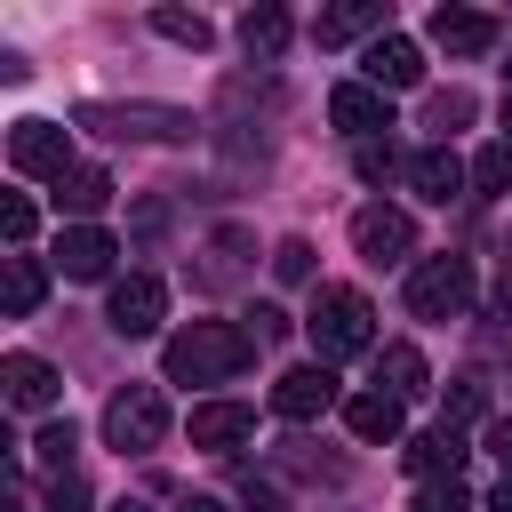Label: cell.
<instances>
[{
  "label": "cell",
  "instance_id": "6da1fadb",
  "mask_svg": "<svg viewBox=\"0 0 512 512\" xmlns=\"http://www.w3.org/2000/svg\"><path fill=\"white\" fill-rule=\"evenodd\" d=\"M256 360V336L232 328V320H192L160 344V376L168 384H232L240 368Z\"/></svg>",
  "mask_w": 512,
  "mask_h": 512
},
{
  "label": "cell",
  "instance_id": "7a4b0ae2",
  "mask_svg": "<svg viewBox=\"0 0 512 512\" xmlns=\"http://www.w3.org/2000/svg\"><path fill=\"white\" fill-rule=\"evenodd\" d=\"M304 336H312V360L320 368L360 360V352H376V304L360 288H320L312 312H304Z\"/></svg>",
  "mask_w": 512,
  "mask_h": 512
},
{
  "label": "cell",
  "instance_id": "3957f363",
  "mask_svg": "<svg viewBox=\"0 0 512 512\" xmlns=\"http://www.w3.org/2000/svg\"><path fill=\"white\" fill-rule=\"evenodd\" d=\"M80 128H96V136H120V144H176V136H192V112L184 104H80Z\"/></svg>",
  "mask_w": 512,
  "mask_h": 512
},
{
  "label": "cell",
  "instance_id": "277c9868",
  "mask_svg": "<svg viewBox=\"0 0 512 512\" xmlns=\"http://www.w3.org/2000/svg\"><path fill=\"white\" fill-rule=\"evenodd\" d=\"M104 440H112L120 456H152V448L168 440V400H160V384H120V392L104 400Z\"/></svg>",
  "mask_w": 512,
  "mask_h": 512
},
{
  "label": "cell",
  "instance_id": "5b68a950",
  "mask_svg": "<svg viewBox=\"0 0 512 512\" xmlns=\"http://www.w3.org/2000/svg\"><path fill=\"white\" fill-rule=\"evenodd\" d=\"M464 304H472V264L464 256H424L408 272V312L416 320H464Z\"/></svg>",
  "mask_w": 512,
  "mask_h": 512
},
{
  "label": "cell",
  "instance_id": "8992f818",
  "mask_svg": "<svg viewBox=\"0 0 512 512\" xmlns=\"http://www.w3.org/2000/svg\"><path fill=\"white\" fill-rule=\"evenodd\" d=\"M8 160H16V176H48V184H64V176L80 168L64 120H16V128H8Z\"/></svg>",
  "mask_w": 512,
  "mask_h": 512
},
{
  "label": "cell",
  "instance_id": "52a82bcc",
  "mask_svg": "<svg viewBox=\"0 0 512 512\" xmlns=\"http://www.w3.org/2000/svg\"><path fill=\"white\" fill-rule=\"evenodd\" d=\"M352 248H360L368 264H408V256H416V224H408V208H392V200L352 208Z\"/></svg>",
  "mask_w": 512,
  "mask_h": 512
},
{
  "label": "cell",
  "instance_id": "ba28073f",
  "mask_svg": "<svg viewBox=\"0 0 512 512\" xmlns=\"http://www.w3.org/2000/svg\"><path fill=\"white\" fill-rule=\"evenodd\" d=\"M104 320H112V336H152V328L168 320V288H160V272H128V280H112Z\"/></svg>",
  "mask_w": 512,
  "mask_h": 512
},
{
  "label": "cell",
  "instance_id": "9c48e42d",
  "mask_svg": "<svg viewBox=\"0 0 512 512\" xmlns=\"http://www.w3.org/2000/svg\"><path fill=\"white\" fill-rule=\"evenodd\" d=\"M328 408H344V392H336V376H328L320 360H304V368H288V376L272 384V416H280V424H312V416H328Z\"/></svg>",
  "mask_w": 512,
  "mask_h": 512
},
{
  "label": "cell",
  "instance_id": "30bf717a",
  "mask_svg": "<svg viewBox=\"0 0 512 512\" xmlns=\"http://www.w3.org/2000/svg\"><path fill=\"white\" fill-rule=\"evenodd\" d=\"M112 256H120V240L104 224H64L56 232V272L64 280H112Z\"/></svg>",
  "mask_w": 512,
  "mask_h": 512
},
{
  "label": "cell",
  "instance_id": "8fae6325",
  "mask_svg": "<svg viewBox=\"0 0 512 512\" xmlns=\"http://www.w3.org/2000/svg\"><path fill=\"white\" fill-rule=\"evenodd\" d=\"M248 440H256V408H248V400H200V408H192V448L232 456V448H248Z\"/></svg>",
  "mask_w": 512,
  "mask_h": 512
},
{
  "label": "cell",
  "instance_id": "7c38bea8",
  "mask_svg": "<svg viewBox=\"0 0 512 512\" xmlns=\"http://www.w3.org/2000/svg\"><path fill=\"white\" fill-rule=\"evenodd\" d=\"M328 120H336L352 144H368V136H384V128H392V104H384V88H368V80H336Z\"/></svg>",
  "mask_w": 512,
  "mask_h": 512
},
{
  "label": "cell",
  "instance_id": "4fadbf2b",
  "mask_svg": "<svg viewBox=\"0 0 512 512\" xmlns=\"http://www.w3.org/2000/svg\"><path fill=\"white\" fill-rule=\"evenodd\" d=\"M0 384H8V408H24V416L56 408V392H64V376H56L40 352H8V360H0Z\"/></svg>",
  "mask_w": 512,
  "mask_h": 512
},
{
  "label": "cell",
  "instance_id": "5bb4252c",
  "mask_svg": "<svg viewBox=\"0 0 512 512\" xmlns=\"http://www.w3.org/2000/svg\"><path fill=\"white\" fill-rule=\"evenodd\" d=\"M432 40H440L448 56H488V48L504 40V24L480 16V8H432Z\"/></svg>",
  "mask_w": 512,
  "mask_h": 512
},
{
  "label": "cell",
  "instance_id": "9a60e30c",
  "mask_svg": "<svg viewBox=\"0 0 512 512\" xmlns=\"http://www.w3.org/2000/svg\"><path fill=\"white\" fill-rule=\"evenodd\" d=\"M360 72H368V88H416V80H424V48L400 40V32H384V40H368Z\"/></svg>",
  "mask_w": 512,
  "mask_h": 512
},
{
  "label": "cell",
  "instance_id": "2e32d148",
  "mask_svg": "<svg viewBox=\"0 0 512 512\" xmlns=\"http://www.w3.org/2000/svg\"><path fill=\"white\" fill-rule=\"evenodd\" d=\"M408 184H416V192H424L432 208H448V200H456V192L472 184V168H464V160H456L448 144H424V152L408 160Z\"/></svg>",
  "mask_w": 512,
  "mask_h": 512
},
{
  "label": "cell",
  "instance_id": "e0dca14e",
  "mask_svg": "<svg viewBox=\"0 0 512 512\" xmlns=\"http://www.w3.org/2000/svg\"><path fill=\"white\" fill-rule=\"evenodd\" d=\"M200 256H208V264H192V280H200V288H232V280L248 272V256H256V240H248L240 224H216Z\"/></svg>",
  "mask_w": 512,
  "mask_h": 512
},
{
  "label": "cell",
  "instance_id": "ac0fdd59",
  "mask_svg": "<svg viewBox=\"0 0 512 512\" xmlns=\"http://www.w3.org/2000/svg\"><path fill=\"white\" fill-rule=\"evenodd\" d=\"M376 392H392L400 408H408V400H424V392H432L424 352H416V344H376Z\"/></svg>",
  "mask_w": 512,
  "mask_h": 512
},
{
  "label": "cell",
  "instance_id": "d6986e66",
  "mask_svg": "<svg viewBox=\"0 0 512 512\" xmlns=\"http://www.w3.org/2000/svg\"><path fill=\"white\" fill-rule=\"evenodd\" d=\"M40 296H48V272H40V256H0V304H8V320H32L40 312Z\"/></svg>",
  "mask_w": 512,
  "mask_h": 512
},
{
  "label": "cell",
  "instance_id": "ffe728a7",
  "mask_svg": "<svg viewBox=\"0 0 512 512\" xmlns=\"http://www.w3.org/2000/svg\"><path fill=\"white\" fill-rule=\"evenodd\" d=\"M360 32H376V40L392 32V24H384V0H352V8L312 16V40H320V48H344V40H360Z\"/></svg>",
  "mask_w": 512,
  "mask_h": 512
},
{
  "label": "cell",
  "instance_id": "44dd1931",
  "mask_svg": "<svg viewBox=\"0 0 512 512\" xmlns=\"http://www.w3.org/2000/svg\"><path fill=\"white\" fill-rule=\"evenodd\" d=\"M400 464H408L416 480H448V472L464 464V440H456L448 424H432V432H416V440L400 448Z\"/></svg>",
  "mask_w": 512,
  "mask_h": 512
},
{
  "label": "cell",
  "instance_id": "7402d4cb",
  "mask_svg": "<svg viewBox=\"0 0 512 512\" xmlns=\"http://www.w3.org/2000/svg\"><path fill=\"white\" fill-rule=\"evenodd\" d=\"M288 32H296V24H288V8H272V0L240 16V48H248L256 64H280V48H288Z\"/></svg>",
  "mask_w": 512,
  "mask_h": 512
},
{
  "label": "cell",
  "instance_id": "603a6c76",
  "mask_svg": "<svg viewBox=\"0 0 512 512\" xmlns=\"http://www.w3.org/2000/svg\"><path fill=\"white\" fill-rule=\"evenodd\" d=\"M344 424H352V440H400V400L392 392H352Z\"/></svg>",
  "mask_w": 512,
  "mask_h": 512
},
{
  "label": "cell",
  "instance_id": "cb8c5ba5",
  "mask_svg": "<svg viewBox=\"0 0 512 512\" xmlns=\"http://www.w3.org/2000/svg\"><path fill=\"white\" fill-rule=\"evenodd\" d=\"M152 32H160V40H176V48H192V56H200V48H216V24H208L200 8H152Z\"/></svg>",
  "mask_w": 512,
  "mask_h": 512
},
{
  "label": "cell",
  "instance_id": "d4e9b609",
  "mask_svg": "<svg viewBox=\"0 0 512 512\" xmlns=\"http://www.w3.org/2000/svg\"><path fill=\"white\" fill-rule=\"evenodd\" d=\"M472 112H480V104H472V88H432V96H424V128H432V144H448Z\"/></svg>",
  "mask_w": 512,
  "mask_h": 512
},
{
  "label": "cell",
  "instance_id": "484cf974",
  "mask_svg": "<svg viewBox=\"0 0 512 512\" xmlns=\"http://www.w3.org/2000/svg\"><path fill=\"white\" fill-rule=\"evenodd\" d=\"M104 200H112V176H104V168H72V176L56 184V208H72V216H96Z\"/></svg>",
  "mask_w": 512,
  "mask_h": 512
},
{
  "label": "cell",
  "instance_id": "4316f807",
  "mask_svg": "<svg viewBox=\"0 0 512 512\" xmlns=\"http://www.w3.org/2000/svg\"><path fill=\"white\" fill-rule=\"evenodd\" d=\"M472 192L480 200H504L512 192V144H480L472 152Z\"/></svg>",
  "mask_w": 512,
  "mask_h": 512
},
{
  "label": "cell",
  "instance_id": "83f0119b",
  "mask_svg": "<svg viewBox=\"0 0 512 512\" xmlns=\"http://www.w3.org/2000/svg\"><path fill=\"white\" fill-rule=\"evenodd\" d=\"M400 168H408V160L392 152V136H368V144H352V176H360V184H392Z\"/></svg>",
  "mask_w": 512,
  "mask_h": 512
},
{
  "label": "cell",
  "instance_id": "f1b7e54d",
  "mask_svg": "<svg viewBox=\"0 0 512 512\" xmlns=\"http://www.w3.org/2000/svg\"><path fill=\"white\" fill-rule=\"evenodd\" d=\"M72 448H80V432H72V416H64V424H40V440H32V456H40V464H48L56 480L72 472Z\"/></svg>",
  "mask_w": 512,
  "mask_h": 512
},
{
  "label": "cell",
  "instance_id": "f546056e",
  "mask_svg": "<svg viewBox=\"0 0 512 512\" xmlns=\"http://www.w3.org/2000/svg\"><path fill=\"white\" fill-rule=\"evenodd\" d=\"M472 416H488V376H456L448 384V432L472 424Z\"/></svg>",
  "mask_w": 512,
  "mask_h": 512
},
{
  "label": "cell",
  "instance_id": "4dcf8cb0",
  "mask_svg": "<svg viewBox=\"0 0 512 512\" xmlns=\"http://www.w3.org/2000/svg\"><path fill=\"white\" fill-rule=\"evenodd\" d=\"M416 512H472V488L448 472V480H424V496H416Z\"/></svg>",
  "mask_w": 512,
  "mask_h": 512
},
{
  "label": "cell",
  "instance_id": "1f68e13d",
  "mask_svg": "<svg viewBox=\"0 0 512 512\" xmlns=\"http://www.w3.org/2000/svg\"><path fill=\"white\" fill-rule=\"evenodd\" d=\"M40 512H96V496H88L80 472H64V480H48V504H40Z\"/></svg>",
  "mask_w": 512,
  "mask_h": 512
},
{
  "label": "cell",
  "instance_id": "d6a6232c",
  "mask_svg": "<svg viewBox=\"0 0 512 512\" xmlns=\"http://www.w3.org/2000/svg\"><path fill=\"white\" fill-rule=\"evenodd\" d=\"M32 224H40V216H32V200H24V192H8V200H0V232H8V248H24V240H32Z\"/></svg>",
  "mask_w": 512,
  "mask_h": 512
},
{
  "label": "cell",
  "instance_id": "836d02e7",
  "mask_svg": "<svg viewBox=\"0 0 512 512\" xmlns=\"http://www.w3.org/2000/svg\"><path fill=\"white\" fill-rule=\"evenodd\" d=\"M272 280H312V240H280L272 248Z\"/></svg>",
  "mask_w": 512,
  "mask_h": 512
},
{
  "label": "cell",
  "instance_id": "e575fe53",
  "mask_svg": "<svg viewBox=\"0 0 512 512\" xmlns=\"http://www.w3.org/2000/svg\"><path fill=\"white\" fill-rule=\"evenodd\" d=\"M240 504H248V512H288V496H280L272 480H256V472L240 480Z\"/></svg>",
  "mask_w": 512,
  "mask_h": 512
},
{
  "label": "cell",
  "instance_id": "d590c367",
  "mask_svg": "<svg viewBox=\"0 0 512 512\" xmlns=\"http://www.w3.org/2000/svg\"><path fill=\"white\" fill-rule=\"evenodd\" d=\"M272 336H288V312L280 304H256V344H272Z\"/></svg>",
  "mask_w": 512,
  "mask_h": 512
},
{
  "label": "cell",
  "instance_id": "8d00e7d4",
  "mask_svg": "<svg viewBox=\"0 0 512 512\" xmlns=\"http://www.w3.org/2000/svg\"><path fill=\"white\" fill-rule=\"evenodd\" d=\"M488 456L512 472V416H496V424H488Z\"/></svg>",
  "mask_w": 512,
  "mask_h": 512
},
{
  "label": "cell",
  "instance_id": "74e56055",
  "mask_svg": "<svg viewBox=\"0 0 512 512\" xmlns=\"http://www.w3.org/2000/svg\"><path fill=\"white\" fill-rule=\"evenodd\" d=\"M488 512H512V472L496 480V496H488Z\"/></svg>",
  "mask_w": 512,
  "mask_h": 512
},
{
  "label": "cell",
  "instance_id": "f35d334b",
  "mask_svg": "<svg viewBox=\"0 0 512 512\" xmlns=\"http://www.w3.org/2000/svg\"><path fill=\"white\" fill-rule=\"evenodd\" d=\"M176 512H224V504H216V496H184Z\"/></svg>",
  "mask_w": 512,
  "mask_h": 512
},
{
  "label": "cell",
  "instance_id": "ab89813d",
  "mask_svg": "<svg viewBox=\"0 0 512 512\" xmlns=\"http://www.w3.org/2000/svg\"><path fill=\"white\" fill-rule=\"evenodd\" d=\"M504 144H512V96H504Z\"/></svg>",
  "mask_w": 512,
  "mask_h": 512
},
{
  "label": "cell",
  "instance_id": "60d3db41",
  "mask_svg": "<svg viewBox=\"0 0 512 512\" xmlns=\"http://www.w3.org/2000/svg\"><path fill=\"white\" fill-rule=\"evenodd\" d=\"M112 512H152V504H136V496H128V504H112Z\"/></svg>",
  "mask_w": 512,
  "mask_h": 512
},
{
  "label": "cell",
  "instance_id": "b9f144b4",
  "mask_svg": "<svg viewBox=\"0 0 512 512\" xmlns=\"http://www.w3.org/2000/svg\"><path fill=\"white\" fill-rule=\"evenodd\" d=\"M504 72H512V64H504Z\"/></svg>",
  "mask_w": 512,
  "mask_h": 512
}]
</instances>
